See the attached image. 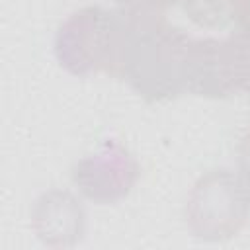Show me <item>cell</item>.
I'll return each instance as SVG.
<instances>
[{"instance_id": "obj_9", "label": "cell", "mask_w": 250, "mask_h": 250, "mask_svg": "<svg viewBox=\"0 0 250 250\" xmlns=\"http://www.w3.org/2000/svg\"><path fill=\"white\" fill-rule=\"evenodd\" d=\"M115 4L123 6V8H145V10H156L162 12L170 6L180 4L182 0H113Z\"/></svg>"}, {"instance_id": "obj_2", "label": "cell", "mask_w": 250, "mask_h": 250, "mask_svg": "<svg viewBox=\"0 0 250 250\" xmlns=\"http://www.w3.org/2000/svg\"><path fill=\"white\" fill-rule=\"evenodd\" d=\"M250 217V189L240 176L227 168L201 174L191 186L184 221L193 238L225 242L234 238Z\"/></svg>"}, {"instance_id": "obj_7", "label": "cell", "mask_w": 250, "mask_h": 250, "mask_svg": "<svg viewBox=\"0 0 250 250\" xmlns=\"http://www.w3.org/2000/svg\"><path fill=\"white\" fill-rule=\"evenodd\" d=\"M180 6L193 23L223 29L236 23L242 0H182Z\"/></svg>"}, {"instance_id": "obj_4", "label": "cell", "mask_w": 250, "mask_h": 250, "mask_svg": "<svg viewBox=\"0 0 250 250\" xmlns=\"http://www.w3.org/2000/svg\"><path fill=\"white\" fill-rule=\"evenodd\" d=\"M141 174L139 160L121 143L107 139L98 152L76 160L70 168V180L78 191L98 203L111 205L125 199Z\"/></svg>"}, {"instance_id": "obj_5", "label": "cell", "mask_w": 250, "mask_h": 250, "mask_svg": "<svg viewBox=\"0 0 250 250\" xmlns=\"http://www.w3.org/2000/svg\"><path fill=\"white\" fill-rule=\"evenodd\" d=\"M31 229L51 248H70L86 238L88 213L82 201L66 189L43 191L31 205Z\"/></svg>"}, {"instance_id": "obj_1", "label": "cell", "mask_w": 250, "mask_h": 250, "mask_svg": "<svg viewBox=\"0 0 250 250\" xmlns=\"http://www.w3.org/2000/svg\"><path fill=\"white\" fill-rule=\"evenodd\" d=\"M121 8L113 76L145 102H168L188 94L193 37L172 25L162 12Z\"/></svg>"}, {"instance_id": "obj_8", "label": "cell", "mask_w": 250, "mask_h": 250, "mask_svg": "<svg viewBox=\"0 0 250 250\" xmlns=\"http://www.w3.org/2000/svg\"><path fill=\"white\" fill-rule=\"evenodd\" d=\"M236 164H238V176L250 189V129L240 137L236 146Z\"/></svg>"}, {"instance_id": "obj_3", "label": "cell", "mask_w": 250, "mask_h": 250, "mask_svg": "<svg viewBox=\"0 0 250 250\" xmlns=\"http://www.w3.org/2000/svg\"><path fill=\"white\" fill-rule=\"evenodd\" d=\"M121 8L86 6L72 12L55 33L57 62L72 76H113Z\"/></svg>"}, {"instance_id": "obj_6", "label": "cell", "mask_w": 250, "mask_h": 250, "mask_svg": "<svg viewBox=\"0 0 250 250\" xmlns=\"http://www.w3.org/2000/svg\"><path fill=\"white\" fill-rule=\"evenodd\" d=\"M219 80L223 98L250 96V27L219 39Z\"/></svg>"}]
</instances>
